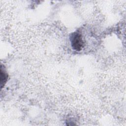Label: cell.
Instances as JSON below:
<instances>
[{
  "instance_id": "6da1fadb",
  "label": "cell",
  "mask_w": 126,
  "mask_h": 126,
  "mask_svg": "<svg viewBox=\"0 0 126 126\" xmlns=\"http://www.w3.org/2000/svg\"><path fill=\"white\" fill-rule=\"evenodd\" d=\"M70 42L72 48L76 51L81 50L83 46V41L82 36L79 33L74 32L71 34Z\"/></svg>"
},
{
  "instance_id": "7a4b0ae2",
  "label": "cell",
  "mask_w": 126,
  "mask_h": 126,
  "mask_svg": "<svg viewBox=\"0 0 126 126\" xmlns=\"http://www.w3.org/2000/svg\"><path fill=\"white\" fill-rule=\"evenodd\" d=\"M7 78V74L4 72H3L2 69L1 68V77H0V83H1V87H2L3 84L5 83Z\"/></svg>"
}]
</instances>
